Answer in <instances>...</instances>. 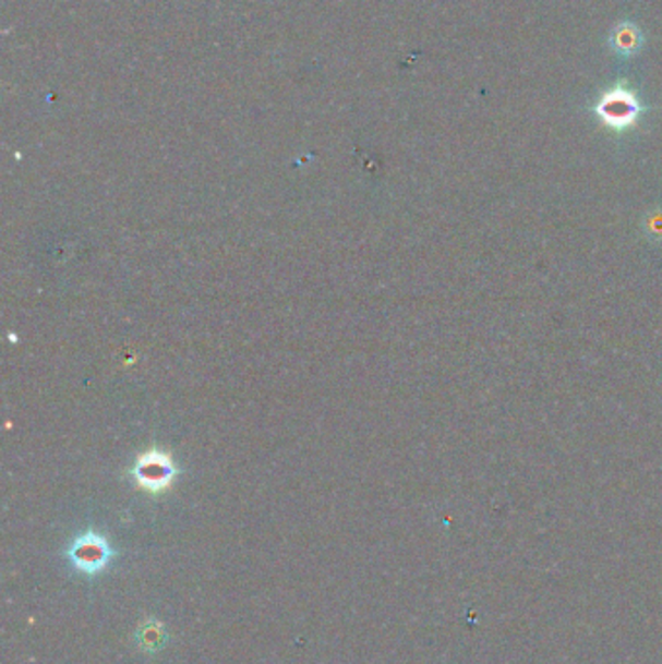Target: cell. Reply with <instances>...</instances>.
Instances as JSON below:
<instances>
[{"label": "cell", "mask_w": 662, "mask_h": 664, "mask_svg": "<svg viewBox=\"0 0 662 664\" xmlns=\"http://www.w3.org/2000/svg\"><path fill=\"white\" fill-rule=\"evenodd\" d=\"M129 476L133 479L136 487H141L142 492L159 496L176 484L179 469L168 452L152 449V451L142 452L141 457L134 461Z\"/></svg>", "instance_id": "7a4b0ae2"}, {"label": "cell", "mask_w": 662, "mask_h": 664, "mask_svg": "<svg viewBox=\"0 0 662 664\" xmlns=\"http://www.w3.org/2000/svg\"><path fill=\"white\" fill-rule=\"evenodd\" d=\"M592 111L601 119L602 123L609 124L616 131H624L627 126H634L637 119L643 116V104L637 98L634 89L624 84H616L612 88L602 92L601 98L592 107Z\"/></svg>", "instance_id": "6da1fadb"}, {"label": "cell", "mask_w": 662, "mask_h": 664, "mask_svg": "<svg viewBox=\"0 0 662 664\" xmlns=\"http://www.w3.org/2000/svg\"><path fill=\"white\" fill-rule=\"evenodd\" d=\"M67 556L71 559L72 566L76 567L82 574L98 576L109 566V562L116 556V552L101 534L89 531L72 542Z\"/></svg>", "instance_id": "3957f363"}, {"label": "cell", "mask_w": 662, "mask_h": 664, "mask_svg": "<svg viewBox=\"0 0 662 664\" xmlns=\"http://www.w3.org/2000/svg\"><path fill=\"white\" fill-rule=\"evenodd\" d=\"M610 47L612 51L629 59L634 55L639 53V49L643 47V32L641 27L637 26L636 22L626 20V22H619L618 26L612 29L610 34Z\"/></svg>", "instance_id": "277c9868"}, {"label": "cell", "mask_w": 662, "mask_h": 664, "mask_svg": "<svg viewBox=\"0 0 662 664\" xmlns=\"http://www.w3.org/2000/svg\"><path fill=\"white\" fill-rule=\"evenodd\" d=\"M166 633H164V626L159 621H148L142 626L139 631V643L148 651H156L164 643Z\"/></svg>", "instance_id": "5b68a950"}]
</instances>
